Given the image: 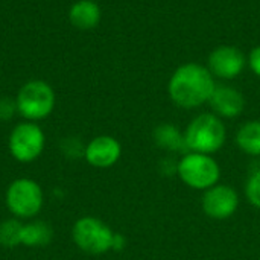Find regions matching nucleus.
<instances>
[{
	"label": "nucleus",
	"mask_w": 260,
	"mask_h": 260,
	"mask_svg": "<svg viewBox=\"0 0 260 260\" xmlns=\"http://www.w3.org/2000/svg\"><path fill=\"white\" fill-rule=\"evenodd\" d=\"M215 87L213 75L206 66L187 62L172 73L168 82V93L175 105L192 110L209 102Z\"/></svg>",
	"instance_id": "nucleus-1"
},
{
	"label": "nucleus",
	"mask_w": 260,
	"mask_h": 260,
	"mask_svg": "<svg viewBox=\"0 0 260 260\" xmlns=\"http://www.w3.org/2000/svg\"><path fill=\"white\" fill-rule=\"evenodd\" d=\"M225 139V125L222 119L213 113L198 114L184 129V140L189 152L212 155L224 146Z\"/></svg>",
	"instance_id": "nucleus-2"
},
{
	"label": "nucleus",
	"mask_w": 260,
	"mask_h": 260,
	"mask_svg": "<svg viewBox=\"0 0 260 260\" xmlns=\"http://www.w3.org/2000/svg\"><path fill=\"white\" fill-rule=\"evenodd\" d=\"M55 102L53 88L43 79L24 82L15 98L17 113L29 122H38L49 117L55 108Z\"/></svg>",
	"instance_id": "nucleus-3"
},
{
	"label": "nucleus",
	"mask_w": 260,
	"mask_h": 260,
	"mask_svg": "<svg viewBox=\"0 0 260 260\" xmlns=\"http://www.w3.org/2000/svg\"><path fill=\"white\" fill-rule=\"evenodd\" d=\"M177 175L187 187L195 190H207L218 184L221 169L212 155L187 152L178 161Z\"/></svg>",
	"instance_id": "nucleus-4"
},
{
	"label": "nucleus",
	"mask_w": 260,
	"mask_h": 260,
	"mask_svg": "<svg viewBox=\"0 0 260 260\" xmlns=\"http://www.w3.org/2000/svg\"><path fill=\"white\" fill-rule=\"evenodd\" d=\"M73 242L79 250L88 254H104L111 250L114 232L101 219L84 216L72 229Z\"/></svg>",
	"instance_id": "nucleus-5"
},
{
	"label": "nucleus",
	"mask_w": 260,
	"mask_h": 260,
	"mask_svg": "<svg viewBox=\"0 0 260 260\" xmlns=\"http://www.w3.org/2000/svg\"><path fill=\"white\" fill-rule=\"evenodd\" d=\"M5 201L6 207L14 216L29 219L40 213L44 197L37 181L29 178H18L8 186Z\"/></svg>",
	"instance_id": "nucleus-6"
},
{
	"label": "nucleus",
	"mask_w": 260,
	"mask_h": 260,
	"mask_svg": "<svg viewBox=\"0 0 260 260\" xmlns=\"http://www.w3.org/2000/svg\"><path fill=\"white\" fill-rule=\"evenodd\" d=\"M46 146V136L35 122H21L9 134L8 148L11 155L20 163L37 160Z\"/></svg>",
	"instance_id": "nucleus-7"
},
{
	"label": "nucleus",
	"mask_w": 260,
	"mask_h": 260,
	"mask_svg": "<svg viewBox=\"0 0 260 260\" xmlns=\"http://www.w3.org/2000/svg\"><path fill=\"white\" fill-rule=\"evenodd\" d=\"M201 206L207 216L213 219H227L236 213L239 207V195L229 184H215L204 190Z\"/></svg>",
	"instance_id": "nucleus-8"
},
{
	"label": "nucleus",
	"mask_w": 260,
	"mask_h": 260,
	"mask_svg": "<svg viewBox=\"0 0 260 260\" xmlns=\"http://www.w3.org/2000/svg\"><path fill=\"white\" fill-rule=\"evenodd\" d=\"M247 66V58L236 46H218L207 59V69L221 79L238 78Z\"/></svg>",
	"instance_id": "nucleus-9"
},
{
	"label": "nucleus",
	"mask_w": 260,
	"mask_h": 260,
	"mask_svg": "<svg viewBox=\"0 0 260 260\" xmlns=\"http://www.w3.org/2000/svg\"><path fill=\"white\" fill-rule=\"evenodd\" d=\"M122 155V146L117 139L111 136H98L85 146L84 157L88 165L107 169L114 166Z\"/></svg>",
	"instance_id": "nucleus-10"
},
{
	"label": "nucleus",
	"mask_w": 260,
	"mask_h": 260,
	"mask_svg": "<svg viewBox=\"0 0 260 260\" xmlns=\"http://www.w3.org/2000/svg\"><path fill=\"white\" fill-rule=\"evenodd\" d=\"M209 104L216 116L221 119H233L242 114L245 108V98L244 94L230 85H216Z\"/></svg>",
	"instance_id": "nucleus-11"
},
{
	"label": "nucleus",
	"mask_w": 260,
	"mask_h": 260,
	"mask_svg": "<svg viewBox=\"0 0 260 260\" xmlns=\"http://www.w3.org/2000/svg\"><path fill=\"white\" fill-rule=\"evenodd\" d=\"M155 145L171 154H187V145L184 140V133L174 123H160L152 133Z\"/></svg>",
	"instance_id": "nucleus-12"
},
{
	"label": "nucleus",
	"mask_w": 260,
	"mask_h": 260,
	"mask_svg": "<svg viewBox=\"0 0 260 260\" xmlns=\"http://www.w3.org/2000/svg\"><path fill=\"white\" fill-rule=\"evenodd\" d=\"M102 11L94 0H76L69 9L70 23L82 30L96 27L101 23Z\"/></svg>",
	"instance_id": "nucleus-13"
},
{
	"label": "nucleus",
	"mask_w": 260,
	"mask_h": 260,
	"mask_svg": "<svg viewBox=\"0 0 260 260\" xmlns=\"http://www.w3.org/2000/svg\"><path fill=\"white\" fill-rule=\"evenodd\" d=\"M236 143L242 152L260 157V120L245 122L236 134Z\"/></svg>",
	"instance_id": "nucleus-14"
},
{
	"label": "nucleus",
	"mask_w": 260,
	"mask_h": 260,
	"mask_svg": "<svg viewBox=\"0 0 260 260\" xmlns=\"http://www.w3.org/2000/svg\"><path fill=\"white\" fill-rule=\"evenodd\" d=\"M53 232L49 224L43 221H35L23 225L21 245L24 247H44L52 241Z\"/></svg>",
	"instance_id": "nucleus-15"
},
{
	"label": "nucleus",
	"mask_w": 260,
	"mask_h": 260,
	"mask_svg": "<svg viewBox=\"0 0 260 260\" xmlns=\"http://www.w3.org/2000/svg\"><path fill=\"white\" fill-rule=\"evenodd\" d=\"M23 224L18 219H6L0 224V245L5 248H15L21 245Z\"/></svg>",
	"instance_id": "nucleus-16"
},
{
	"label": "nucleus",
	"mask_w": 260,
	"mask_h": 260,
	"mask_svg": "<svg viewBox=\"0 0 260 260\" xmlns=\"http://www.w3.org/2000/svg\"><path fill=\"white\" fill-rule=\"evenodd\" d=\"M245 195L256 209H260V169L250 175L245 186Z\"/></svg>",
	"instance_id": "nucleus-17"
},
{
	"label": "nucleus",
	"mask_w": 260,
	"mask_h": 260,
	"mask_svg": "<svg viewBox=\"0 0 260 260\" xmlns=\"http://www.w3.org/2000/svg\"><path fill=\"white\" fill-rule=\"evenodd\" d=\"M62 151L66 155L76 158V157H84L85 146H82V143L76 137H69L62 142Z\"/></svg>",
	"instance_id": "nucleus-18"
},
{
	"label": "nucleus",
	"mask_w": 260,
	"mask_h": 260,
	"mask_svg": "<svg viewBox=\"0 0 260 260\" xmlns=\"http://www.w3.org/2000/svg\"><path fill=\"white\" fill-rule=\"evenodd\" d=\"M17 113V104L15 99L9 98H0V120L6 122L12 119V116Z\"/></svg>",
	"instance_id": "nucleus-19"
},
{
	"label": "nucleus",
	"mask_w": 260,
	"mask_h": 260,
	"mask_svg": "<svg viewBox=\"0 0 260 260\" xmlns=\"http://www.w3.org/2000/svg\"><path fill=\"white\" fill-rule=\"evenodd\" d=\"M177 168H178V161L172 157H166L163 160H160V172L165 177H172L177 174Z\"/></svg>",
	"instance_id": "nucleus-20"
},
{
	"label": "nucleus",
	"mask_w": 260,
	"mask_h": 260,
	"mask_svg": "<svg viewBox=\"0 0 260 260\" xmlns=\"http://www.w3.org/2000/svg\"><path fill=\"white\" fill-rule=\"evenodd\" d=\"M248 66H250L251 72L256 76H260V46H256L250 52V55H248Z\"/></svg>",
	"instance_id": "nucleus-21"
},
{
	"label": "nucleus",
	"mask_w": 260,
	"mask_h": 260,
	"mask_svg": "<svg viewBox=\"0 0 260 260\" xmlns=\"http://www.w3.org/2000/svg\"><path fill=\"white\" fill-rule=\"evenodd\" d=\"M125 244H126L125 238H123L122 235H119V233H114V239H113V247H111V250H114V251H122L123 247H125Z\"/></svg>",
	"instance_id": "nucleus-22"
}]
</instances>
